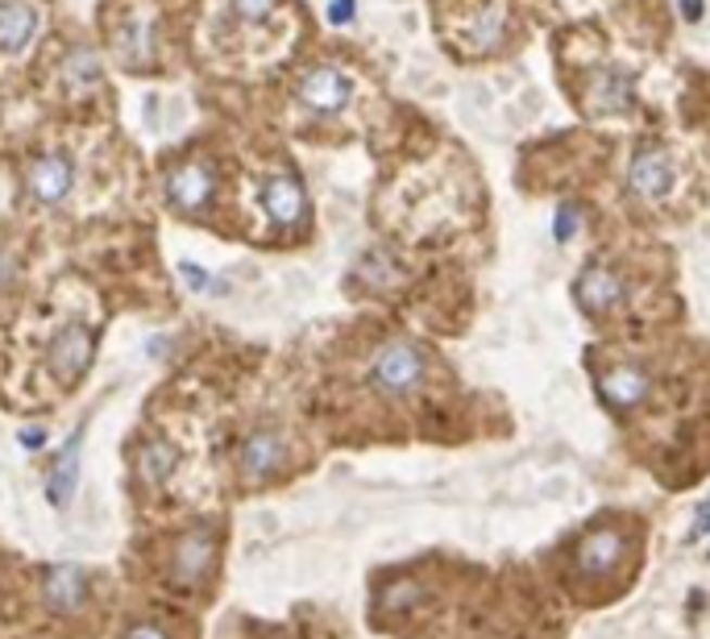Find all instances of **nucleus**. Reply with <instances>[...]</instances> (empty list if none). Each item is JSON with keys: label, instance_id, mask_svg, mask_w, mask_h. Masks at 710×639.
<instances>
[{"label": "nucleus", "instance_id": "6", "mask_svg": "<svg viewBox=\"0 0 710 639\" xmlns=\"http://www.w3.org/2000/svg\"><path fill=\"white\" fill-rule=\"evenodd\" d=\"M287 461V445L279 432H250L245 440H241V452H237V465H241V474L245 482H270V477L283 470Z\"/></svg>", "mask_w": 710, "mask_h": 639}, {"label": "nucleus", "instance_id": "7", "mask_svg": "<svg viewBox=\"0 0 710 639\" xmlns=\"http://www.w3.org/2000/svg\"><path fill=\"white\" fill-rule=\"evenodd\" d=\"M213 191H216L213 170L200 163H183L166 175V195H170V204L179 213H191V216L204 213L213 204Z\"/></svg>", "mask_w": 710, "mask_h": 639}, {"label": "nucleus", "instance_id": "3", "mask_svg": "<svg viewBox=\"0 0 710 639\" xmlns=\"http://www.w3.org/2000/svg\"><path fill=\"white\" fill-rule=\"evenodd\" d=\"M216 565V532L213 527H195L188 536H179V545L170 552V582L195 590L200 582H208Z\"/></svg>", "mask_w": 710, "mask_h": 639}, {"label": "nucleus", "instance_id": "22", "mask_svg": "<svg viewBox=\"0 0 710 639\" xmlns=\"http://www.w3.org/2000/svg\"><path fill=\"white\" fill-rule=\"evenodd\" d=\"M707 532H710V498L694 511V523H689V532H686V545H698Z\"/></svg>", "mask_w": 710, "mask_h": 639}, {"label": "nucleus", "instance_id": "20", "mask_svg": "<svg viewBox=\"0 0 710 639\" xmlns=\"http://www.w3.org/2000/svg\"><path fill=\"white\" fill-rule=\"evenodd\" d=\"M229 9H233V17H241V22H262V17H270L275 0H229Z\"/></svg>", "mask_w": 710, "mask_h": 639}, {"label": "nucleus", "instance_id": "28", "mask_svg": "<svg viewBox=\"0 0 710 639\" xmlns=\"http://www.w3.org/2000/svg\"><path fill=\"white\" fill-rule=\"evenodd\" d=\"M682 13L686 22H702V0H682Z\"/></svg>", "mask_w": 710, "mask_h": 639}, {"label": "nucleus", "instance_id": "14", "mask_svg": "<svg viewBox=\"0 0 710 639\" xmlns=\"http://www.w3.org/2000/svg\"><path fill=\"white\" fill-rule=\"evenodd\" d=\"M619 552H623V536L611 532V527H598L591 532L582 548H578V568L586 573V577H603V573H611L619 561Z\"/></svg>", "mask_w": 710, "mask_h": 639}, {"label": "nucleus", "instance_id": "8", "mask_svg": "<svg viewBox=\"0 0 710 639\" xmlns=\"http://www.w3.org/2000/svg\"><path fill=\"white\" fill-rule=\"evenodd\" d=\"M42 598L54 615H79L88 602V573L79 565H47L42 568Z\"/></svg>", "mask_w": 710, "mask_h": 639}, {"label": "nucleus", "instance_id": "4", "mask_svg": "<svg viewBox=\"0 0 710 639\" xmlns=\"http://www.w3.org/2000/svg\"><path fill=\"white\" fill-rule=\"evenodd\" d=\"M573 299H578V308L586 311L591 320H607L623 304V279H619L611 266L591 261L578 274V283H573Z\"/></svg>", "mask_w": 710, "mask_h": 639}, {"label": "nucleus", "instance_id": "15", "mask_svg": "<svg viewBox=\"0 0 710 639\" xmlns=\"http://www.w3.org/2000/svg\"><path fill=\"white\" fill-rule=\"evenodd\" d=\"M598 391L616 411H632L636 402L648 399V374L636 370V366H616L607 379L598 382Z\"/></svg>", "mask_w": 710, "mask_h": 639}, {"label": "nucleus", "instance_id": "1", "mask_svg": "<svg viewBox=\"0 0 710 639\" xmlns=\"http://www.w3.org/2000/svg\"><path fill=\"white\" fill-rule=\"evenodd\" d=\"M428 374V357L424 349H416V345H407V341H391V345H382L379 354H375V366H370V382L379 386L382 395H391V399H400V395H411Z\"/></svg>", "mask_w": 710, "mask_h": 639}, {"label": "nucleus", "instance_id": "12", "mask_svg": "<svg viewBox=\"0 0 710 639\" xmlns=\"http://www.w3.org/2000/svg\"><path fill=\"white\" fill-rule=\"evenodd\" d=\"M38 38V9L29 0H0V54H22Z\"/></svg>", "mask_w": 710, "mask_h": 639}, {"label": "nucleus", "instance_id": "18", "mask_svg": "<svg viewBox=\"0 0 710 639\" xmlns=\"http://www.w3.org/2000/svg\"><path fill=\"white\" fill-rule=\"evenodd\" d=\"M503 42V13L491 9V13H482L478 25H473V47L478 50H495Z\"/></svg>", "mask_w": 710, "mask_h": 639}, {"label": "nucleus", "instance_id": "9", "mask_svg": "<svg viewBox=\"0 0 710 639\" xmlns=\"http://www.w3.org/2000/svg\"><path fill=\"white\" fill-rule=\"evenodd\" d=\"M295 92L316 113H341L350 104V95H354V84L337 72V67H312V72L300 75V88Z\"/></svg>", "mask_w": 710, "mask_h": 639}, {"label": "nucleus", "instance_id": "27", "mask_svg": "<svg viewBox=\"0 0 710 639\" xmlns=\"http://www.w3.org/2000/svg\"><path fill=\"white\" fill-rule=\"evenodd\" d=\"M17 440H22L25 449H42V445H47V432H42V427H22Z\"/></svg>", "mask_w": 710, "mask_h": 639}, {"label": "nucleus", "instance_id": "11", "mask_svg": "<svg viewBox=\"0 0 710 639\" xmlns=\"http://www.w3.org/2000/svg\"><path fill=\"white\" fill-rule=\"evenodd\" d=\"M262 208L275 225H300L308 216V200H304V188L295 175H275L266 188H262Z\"/></svg>", "mask_w": 710, "mask_h": 639}, {"label": "nucleus", "instance_id": "24", "mask_svg": "<svg viewBox=\"0 0 710 639\" xmlns=\"http://www.w3.org/2000/svg\"><path fill=\"white\" fill-rule=\"evenodd\" d=\"M179 270H183V279H188V283L195 286V291H213V279H208V274H204V270H195V266H191V261H183V266H179Z\"/></svg>", "mask_w": 710, "mask_h": 639}, {"label": "nucleus", "instance_id": "26", "mask_svg": "<svg viewBox=\"0 0 710 639\" xmlns=\"http://www.w3.org/2000/svg\"><path fill=\"white\" fill-rule=\"evenodd\" d=\"M17 283V258L13 254H0V286Z\"/></svg>", "mask_w": 710, "mask_h": 639}, {"label": "nucleus", "instance_id": "2", "mask_svg": "<svg viewBox=\"0 0 710 639\" xmlns=\"http://www.w3.org/2000/svg\"><path fill=\"white\" fill-rule=\"evenodd\" d=\"M92 357H96V332L88 324L72 320L67 329L50 341L47 366L59 386H75V382L92 370Z\"/></svg>", "mask_w": 710, "mask_h": 639}, {"label": "nucleus", "instance_id": "16", "mask_svg": "<svg viewBox=\"0 0 710 639\" xmlns=\"http://www.w3.org/2000/svg\"><path fill=\"white\" fill-rule=\"evenodd\" d=\"M586 104H591V113H627L632 108V79L623 72L594 75V84L586 88Z\"/></svg>", "mask_w": 710, "mask_h": 639}, {"label": "nucleus", "instance_id": "21", "mask_svg": "<svg viewBox=\"0 0 710 639\" xmlns=\"http://www.w3.org/2000/svg\"><path fill=\"white\" fill-rule=\"evenodd\" d=\"M416 598H420V590H416L411 582H400L395 590H386V598H382V606H386V611H395V606H411Z\"/></svg>", "mask_w": 710, "mask_h": 639}, {"label": "nucleus", "instance_id": "23", "mask_svg": "<svg viewBox=\"0 0 710 639\" xmlns=\"http://www.w3.org/2000/svg\"><path fill=\"white\" fill-rule=\"evenodd\" d=\"M121 639H170V636H166L163 627H154V623H138V627H129Z\"/></svg>", "mask_w": 710, "mask_h": 639}, {"label": "nucleus", "instance_id": "5", "mask_svg": "<svg viewBox=\"0 0 710 639\" xmlns=\"http://www.w3.org/2000/svg\"><path fill=\"white\" fill-rule=\"evenodd\" d=\"M627 188L639 200H664L673 191V158L661 145H639L627 166Z\"/></svg>", "mask_w": 710, "mask_h": 639}, {"label": "nucleus", "instance_id": "25", "mask_svg": "<svg viewBox=\"0 0 710 639\" xmlns=\"http://www.w3.org/2000/svg\"><path fill=\"white\" fill-rule=\"evenodd\" d=\"M329 17L337 25H350L354 22V0H332L329 4Z\"/></svg>", "mask_w": 710, "mask_h": 639}, {"label": "nucleus", "instance_id": "10", "mask_svg": "<svg viewBox=\"0 0 710 639\" xmlns=\"http://www.w3.org/2000/svg\"><path fill=\"white\" fill-rule=\"evenodd\" d=\"M25 183H29V195H34L38 204H47V208L63 204L75 188L72 158H63V154H42L38 163L29 166V179H25Z\"/></svg>", "mask_w": 710, "mask_h": 639}, {"label": "nucleus", "instance_id": "13", "mask_svg": "<svg viewBox=\"0 0 710 639\" xmlns=\"http://www.w3.org/2000/svg\"><path fill=\"white\" fill-rule=\"evenodd\" d=\"M79 449H84V427L75 432L72 440H67V449L54 457V465H50V477H47V498L50 507H72L75 498V486H79Z\"/></svg>", "mask_w": 710, "mask_h": 639}, {"label": "nucleus", "instance_id": "19", "mask_svg": "<svg viewBox=\"0 0 710 639\" xmlns=\"http://www.w3.org/2000/svg\"><path fill=\"white\" fill-rule=\"evenodd\" d=\"M578 229H582V208H578V204H561V208H557V220H553V238L566 245Z\"/></svg>", "mask_w": 710, "mask_h": 639}, {"label": "nucleus", "instance_id": "17", "mask_svg": "<svg viewBox=\"0 0 710 639\" xmlns=\"http://www.w3.org/2000/svg\"><path fill=\"white\" fill-rule=\"evenodd\" d=\"M175 465H179V452L166 440H145L142 452H138V477L145 486H163L166 477L175 474Z\"/></svg>", "mask_w": 710, "mask_h": 639}]
</instances>
